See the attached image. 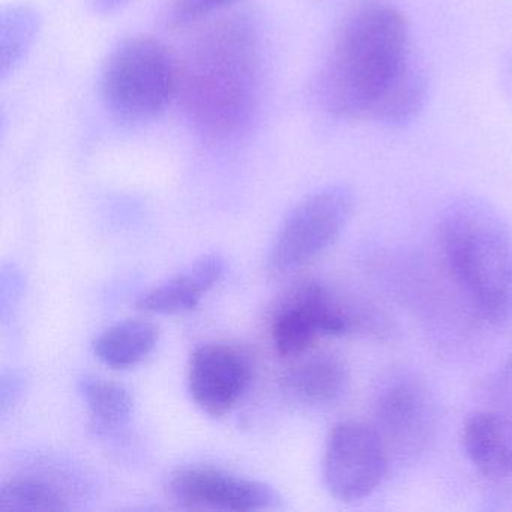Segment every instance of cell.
<instances>
[{
    "label": "cell",
    "mask_w": 512,
    "mask_h": 512,
    "mask_svg": "<svg viewBox=\"0 0 512 512\" xmlns=\"http://www.w3.org/2000/svg\"><path fill=\"white\" fill-rule=\"evenodd\" d=\"M262 92V44L248 16H229L203 29L179 65L178 95L194 130L212 142L250 128Z\"/></svg>",
    "instance_id": "obj_1"
},
{
    "label": "cell",
    "mask_w": 512,
    "mask_h": 512,
    "mask_svg": "<svg viewBox=\"0 0 512 512\" xmlns=\"http://www.w3.org/2000/svg\"><path fill=\"white\" fill-rule=\"evenodd\" d=\"M412 61L403 13L388 4L364 5L344 23L323 64L320 103L335 118L371 119Z\"/></svg>",
    "instance_id": "obj_2"
},
{
    "label": "cell",
    "mask_w": 512,
    "mask_h": 512,
    "mask_svg": "<svg viewBox=\"0 0 512 512\" xmlns=\"http://www.w3.org/2000/svg\"><path fill=\"white\" fill-rule=\"evenodd\" d=\"M439 242L455 283L484 322L512 325V227L478 197H460L440 215Z\"/></svg>",
    "instance_id": "obj_3"
},
{
    "label": "cell",
    "mask_w": 512,
    "mask_h": 512,
    "mask_svg": "<svg viewBox=\"0 0 512 512\" xmlns=\"http://www.w3.org/2000/svg\"><path fill=\"white\" fill-rule=\"evenodd\" d=\"M179 65L151 35H130L104 59L98 89L107 110L121 121L145 124L158 118L178 94Z\"/></svg>",
    "instance_id": "obj_4"
},
{
    "label": "cell",
    "mask_w": 512,
    "mask_h": 512,
    "mask_svg": "<svg viewBox=\"0 0 512 512\" xmlns=\"http://www.w3.org/2000/svg\"><path fill=\"white\" fill-rule=\"evenodd\" d=\"M355 205V193L344 184L326 185L304 197L275 236L269 251V271L292 274L319 259L343 235Z\"/></svg>",
    "instance_id": "obj_5"
},
{
    "label": "cell",
    "mask_w": 512,
    "mask_h": 512,
    "mask_svg": "<svg viewBox=\"0 0 512 512\" xmlns=\"http://www.w3.org/2000/svg\"><path fill=\"white\" fill-rule=\"evenodd\" d=\"M389 464L388 451L373 425L343 421L326 440L323 482L334 499L359 502L382 485Z\"/></svg>",
    "instance_id": "obj_6"
},
{
    "label": "cell",
    "mask_w": 512,
    "mask_h": 512,
    "mask_svg": "<svg viewBox=\"0 0 512 512\" xmlns=\"http://www.w3.org/2000/svg\"><path fill=\"white\" fill-rule=\"evenodd\" d=\"M352 308L328 286L308 281L296 287L272 319V343L283 358L308 353L320 337H343L358 328Z\"/></svg>",
    "instance_id": "obj_7"
},
{
    "label": "cell",
    "mask_w": 512,
    "mask_h": 512,
    "mask_svg": "<svg viewBox=\"0 0 512 512\" xmlns=\"http://www.w3.org/2000/svg\"><path fill=\"white\" fill-rule=\"evenodd\" d=\"M373 427L389 460L418 457L436 433V401L418 380L406 376L392 379L377 394Z\"/></svg>",
    "instance_id": "obj_8"
},
{
    "label": "cell",
    "mask_w": 512,
    "mask_h": 512,
    "mask_svg": "<svg viewBox=\"0 0 512 512\" xmlns=\"http://www.w3.org/2000/svg\"><path fill=\"white\" fill-rule=\"evenodd\" d=\"M170 496L185 509L251 512L275 508L280 497L265 482L209 466H188L169 479Z\"/></svg>",
    "instance_id": "obj_9"
},
{
    "label": "cell",
    "mask_w": 512,
    "mask_h": 512,
    "mask_svg": "<svg viewBox=\"0 0 512 512\" xmlns=\"http://www.w3.org/2000/svg\"><path fill=\"white\" fill-rule=\"evenodd\" d=\"M253 379L248 356L230 344H203L191 355L188 391L196 406L214 418L229 413Z\"/></svg>",
    "instance_id": "obj_10"
},
{
    "label": "cell",
    "mask_w": 512,
    "mask_h": 512,
    "mask_svg": "<svg viewBox=\"0 0 512 512\" xmlns=\"http://www.w3.org/2000/svg\"><path fill=\"white\" fill-rule=\"evenodd\" d=\"M467 458L491 481H512V415L484 410L467 419L463 430Z\"/></svg>",
    "instance_id": "obj_11"
},
{
    "label": "cell",
    "mask_w": 512,
    "mask_h": 512,
    "mask_svg": "<svg viewBox=\"0 0 512 512\" xmlns=\"http://www.w3.org/2000/svg\"><path fill=\"white\" fill-rule=\"evenodd\" d=\"M226 263L220 254H205L169 280L154 287L137 301V308L146 313L172 314L194 310L203 296L221 280Z\"/></svg>",
    "instance_id": "obj_12"
},
{
    "label": "cell",
    "mask_w": 512,
    "mask_h": 512,
    "mask_svg": "<svg viewBox=\"0 0 512 512\" xmlns=\"http://www.w3.org/2000/svg\"><path fill=\"white\" fill-rule=\"evenodd\" d=\"M349 367L334 353H316L301 359L287 371L284 391L310 407H325L338 403L349 388Z\"/></svg>",
    "instance_id": "obj_13"
},
{
    "label": "cell",
    "mask_w": 512,
    "mask_h": 512,
    "mask_svg": "<svg viewBox=\"0 0 512 512\" xmlns=\"http://www.w3.org/2000/svg\"><path fill=\"white\" fill-rule=\"evenodd\" d=\"M158 338L157 325L149 320L130 319L115 323L98 335L92 349L107 367L124 370L145 361L157 347Z\"/></svg>",
    "instance_id": "obj_14"
},
{
    "label": "cell",
    "mask_w": 512,
    "mask_h": 512,
    "mask_svg": "<svg viewBox=\"0 0 512 512\" xmlns=\"http://www.w3.org/2000/svg\"><path fill=\"white\" fill-rule=\"evenodd\" d=\"M41 29V17L29 5H8L0 13V77L7 79L22 65Z\"/></svg>",
    "instance_id": "obj_15"
},
{
    "label": "cell",
    "mask_w": 512,
    "mask_h": 512,
    "mask_svg": "<svg viewBox=\"0 0 512 512\" xmlns=\"http://www.w3.org/2000/svg\"><path fill=\"white\" fill-rule=\"evenodd\" d=\"M79 389L95 430L109 433L130 421L133 397L124 386L101 377L85 376L80 380Z\"/></svg>",
    "instance_id": "obj_16"
},
{
    "label": "cell",
    "mask_w": 512,
    "mask_h": 512,
    "mask_svg": "<svg viewBox=\"0 0 512 512\" xmlns=\"http://www.w3.org/2000/svg\"><path fill=\"white\" fill-rule=\"evenodd\" d=\"M427 91L424 71L412 61L397 83L380 101L371 119L386 125L406 124L421 112L427 100Z\"/></svg>",
    "instance_id": "obj_17"
},
{
    "label": "cell",
    "mask_w": 512,
    "mask_h": 512,
    "mask_svg": "<svg viewBox=\"0 0 512 512\" xmlns=\"http://www.w3.org/2000/svg\"><path fill=\"white\" fill-rule=\"evenodd\" d=\"M65 509H68V499L64 491L43 478H14L0 488V512H47Z\"/></svg>",
    "instance_id": "obj_18"
},
{
    "label": "cell",
    "mask_w": 512,
    "mask_h": 512,
    "mask_svg": "<svg viewBox=\"0 0 512 512\" xmlns=\"http://www.w3.org/2000/svg\"><path fill=\"white\" fill-rule=\"evenodd\" d=\"M238 0H172L167 19L175 28L200 22L212 14L226 10Z\"/></svg>",
    "instance_id": "obj_19"
},
{
    "label": "cell",
    "mask_w": 512,
    "mask_h": 512,
    "mask_svg": "<svg viewBox=\"0 0 512 512\" xmlns=\"http://www.w3.org/2000/svg\"><path fill=\"white\" fill-rule=\"evenodd\" d=\"M494 392L499 395V400L512 407V356L497 374Z\"/></svg>",
    "instance_id": "obj_20"
},
{
    "label": "cell",
    "mask_w": 512,
    "mask_h": 512,
    "mask_svg": "<svg viewBox=\"0 0 512 512\" xmlns=\"http://www.w3.org/2000/svg\"><path fill=\"white\" fill-rule=\"evenodd\" d=\"M128 0H94L95 13L110 14L118 11L122 5L127 4Z\"/></svg>",
    "instance_id": "obj_21"
}]
</instances>
